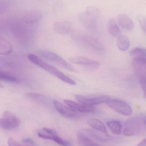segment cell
Wrapping results in <instances>:
<instances>
[{"label":"cell","instance_id":"1","mask_svg":"<svg viewBox=\"0 0 146 146\" xmlns=\"http://www.w3.org/2000/svg\"><path fill=\"white\" fill-rule=\"evenodd\" d=\"M28 59L32 63L43 69L47 72L51 74L62 81L72 86L76 84V82L73 79L66 75L62 72L59 71L57 68L45 62L36 55L32 54H29Z\"/></svg>","mask_w":146,"mask_h":146},{"label":"cell","instance_id":"2","mask_svg":"<svg viewBox=\"0 0 146 146\" xmlns=\"http://www.w3.org/2000/svg\"><path fill=\"white\" fill-rule=\"evenodd\" d=\"M145 128L144 117H132L125 123L123 134L127 136L139 135L143 133Z\"/></svg>","mask_w":146,"mask_h":146},{"label":"cell","instance_id":"3","mask_svg":"<svg viewBox=\"0 0 146 146\" xmlns=\"http://www.w3.org/2000/svg\"><path fill=\"white\" fill-rule=\"evenodd\" d=\"M38 53L41 57L46 60L55 63L70 72H74L73 67L56 53L43 50H39Z\"/></svg>","mask_w":146,"mask_h":146},{"label":"cell","instance_id":"4","mask_svg":"<svg viewBox=\"0 0 146 146\" xmlns=\"http://www.w3.org/2000/svg\"><path fill=\"white\" fill-rule=\"evenodd\" d=\"M20 121L18 117L9 111L3 112L0 119V126L6 130H12L19 127Z\"/></svg>","mask_w":146,"mask_h":146},{"label":"cell","instance_id":"5","mask_svg":"<svg viewBox=\"0 0 146 146\" xmlns=\"http://www.w3.org/2000/svg\"><path fill=\"white\" fill-rule=\"evenodd\" d=\"M106 104L113 110L123 115L129 116L132 114L133 111L130 106L122 100H110Z\"/></svg>","mask_w":146,"mask_h":146},{"label":"cell","instance_id":"6","mask_svg":"<svg viewBox=\"0 0 146 146\" xmlns=\"http://www.w3.org/2000/svg\"><path fill=\"white\" fill-rule=\"evenodd\" d=\"M75 97L79 103L91 106H94L103 103L106 104L110 100V98L109 96L105 95L89 97L81 94H76Z\"/></svg>","mask_w":146,"mask_h":146},{"label":"cell","instance_id":"7","mask_svg":"<svg viewBox=\"0 0 146 146\" xmlns=\"http://www.w3.org/2000/svg\"><path fill=\"white\" fill-rule=\"evenodd\" d=\"M53 105L55 109L63 116L71 119H77L79 118L78 112L72 110L67 105V106L64 105L58 100H54Z\"/></svg>","mask_w":146,"mask_h":146},{"label":"cell","instance_id":"8","mask_svg":"<svg viewBox=\"0 0 146 146\" xmlns=\"http://www.w3.org/2000/svg\"><path fill=\"white\" fill-rule=\"evenodd\" d=\"M98 14V10L94 7H89L78 16L79 21L85 25L92 24Z\"/></svg>","mask_w":146,"mask_h":146},{"label":"cell","instance_id":"9","mask_svg":"<svg viewBox=\"0 0 146 146\" xmlns=\"http://www.w3.org/2000/svg\"><path fill=\"white\" fill-rule=\"evenodd\" d=\"M64 102L66 105L77 112L89 113V112H93L95 111L94 106L87 105L80 103H76L74 101L69 100H65Z\"/></svg>","mask_w":146,"mask_h":146},{"label":"cell","instance_id":"10","mask_svg":"<svg viewBox=\"0 0 146 146\" xmlns=\"http://www.w3.org/2000/svg\"><path fill=\"white\" fill-rule=\"evenodd\" d=\"M69 61L73 64L81 65L92 68H96L99 66V63L97 61L81 56L71 57Z\"/></svg>","mask_w":146,"mask_h":146},{"label":"cell","instance_id":"11","mask_svg":"<svg viewBox=\"0 0 146 146\" xmlns=\"http://www.w3.org/2000/svg\"><path fill=\"white\" fill-rule=\"evenodd\" d=\"M72 24L69 21H59L54 23L53 28L56 33L61 35L67 34L71 30Z\"/></svg>","mask_w":146,"mask_h":146},{"label":"cell","instance_id":"12","mask_svg":"<svg viewBox=\"0 0 146 146\" xmlns=\"http://www.w3.org/2000/svg\"><path fill=\"white\" fill-rule=\"evenodd\" d=\"M118 23L124 31H129L133 29L134 24L131 18L127 15L121 14L118 15Z\"/></svg>","mask_w":146,"mask_h":146},{"label":"cell","instance_id":"13","mask_svg":"<svg viewBox=\"0 0 146 146\" xmlns=\"http://www.w3.org/2000/svg\"><path fill=\"white\" fill-rule=\"evenodd\" d=\"M82 40H84L85 43L94 49L99 51L103 50V45L94 37L89 35H82Z\"/></svg>","mask_w":146,"mask_h":146},{"label":"cell","instance_id":"14","mask_svg":"<svg viewBox=\"0 0 146 146\" xmlns=\"http://www.w3.org/2000/svg\"><path fill=\"white\" fill-rule=\"evenodd\" d=\"M133 66L135 71L140 78L146 76V60L133 59Z\"/></svg>","mask_w":146,"mask_h":146},{"label":"cell","instance_id":"15","mask_svg":"<svg viewBox=\"0 0 146 146\" xmlns=\"http://www.w3.org/2000/svg\"><path fill=\"white\" fill-rule=\"evenodd\" d=\"M87 123L93 129L97 131H99L101 133H103L105 135L109 137L106 127L105 126L104 124L100 120L94 118L90 119L87 121Z\"/></svg>","mask_w":146,"mask_h":146},{"label":"cell","instance_id":"16","mask_svg":"<svg viewBox=\"0 0 146 146\" xmlns=\"http://www.w3.org/2000/svg\"><path fill=\"white\" fill-rule=\"evenodd\" d=\"M81 131L87 136L100 142H106L109 140V138H107L109 137V136H105L92 129H83Z\"/></svg>","mask_w":146,"mask_h":146},{"label":"cell","instance_id":"17","mask_svg":"<svg viewBox=\"0 0 146 146\" xmlns=\"http://www.w3.org/2000/svg\"><path fill=\"white\" fill-rule=\"evenodd\" d=\"M107 29L109 34L115 37H119L121 35V31L116 21L111 19L107 25Z\"/></svg>","mask_w":146,"mask_h":146},{"label":"cell","instance_id":"18","mask_svg":"<svg viewBox=\"0 0 146 146\" xmlns=\"http://www.w3.org/2000/svg\"><path fill=\"white\" fill-rule=\"evenodd\" d=\"M77 139L80 146H102L92 141L81 131L77 134Z\"/></svg>","mask_w":146,"mask_h":146},{"label":"cell","instance_id":"19","mask_svg":"<svg viewBox=\"0 0 146 146\" xmlns=\"http://www.w3.org/2000/svg\"><path fill=\"white\" fill-rule=\"evenodd\" d=\"M13 51V48L9 42L2 37H0V54L7 55L11 54Z\"/></svg>","mask_w":146,"mask_h":146},{"label":"cell","instance_id":"20","mask_svg":"<svg viewBox=\"0 0 146 146\" xmlns=\"http://www.w3.org/2000/svg\"><path fill=\"white\" fill-rule=\"evenodd\" d=\"M117 45L118 49L122 51H125L128 49L130 42L128 38L125 35L119 36L117 38Z\"/></svg>","mask_w":146,"mask_h":146},{"label":"cell","instance_id":"21","mask_svg":"<svg viewBox=\"0 0 146 146\" xmlns=\"http://www.w3.org/2000/svg\"><path fill=\"white\" fill-rule=\"evenodd\" d=\"M107 124L113 133L117 135H120L121 134L122 126L119 121L115 120L109 121L107 123Z\"/></svg>","mask_w":146,"mask_h":146},{"label":"cell","instance_id":"22","mask_svg":"<svg viewBox=\"0 0 146 146\" xmlns=\"http://www.w3.org/2000/svg\"><path fill=\"white\" fill-rule=\"evenodd\" d=\"M130 56L133 59L146 60V49L142 48H136L130 51Z\"/></svg>","mask_w":146,"mask_h":146},{"label":"cell","instance_id":"23","mask_svg":"<svg viewBox=\"0 0 146 146\" xmlns=\"http://www.w3.org/2000/svg\"><path fill=\"white\" fill-rule=\"evenodd\" d=\"M26 97L34 102L41 104H45L48 100L47 98L43 94L35 93H27L26 94Z\"/></svg>","mask_w":146,"mask_h":146},{"label":"cell","instance_id":"24","mask_svg":"<svg viewBox=\"0 0 146 146\" xmlns=\"http://www.w3.org/2000/svg\"><path fill=\"white\" fill-rule=\"evenodd\" d=\"M0 80L6 82H17L19 81V79L10 73L7 72L0 71Z\"/></svg>","mask_w":146,"mask_h":146},{"label":"cell","instance_id":"25","mask_svg":"<svg viewBox=\"0 0 146 146\" xmlns=\"http://www.w3.org/2000/svg\"><path fill=\"white\" fill-rule=\"evenodd\" d=\"M53 140L56 142L58 145H60L63 146H70L71 145V144L70 142L61 139L57 135H56L54 137Z\"/></svg>","mask_w":146,"mask_h":146},{"label":"cell","instance_id":"26","mask_svg":"<svg viewBox=\"0 0 146 146\" xmlns=\"http://www.w3.org/2000/svg\"><path fill=\"white\" fill-rule=\"evenodd\" d=\"M137 18L141 27L146 33V16L139 15Z\"/></svg>","mask_w":146,"mask_h":146},{"label":"cell","instance_id":"27","mask_svg":"<svg viewBox=\"0 0 146 146\" xmlns=\"http://www.w3.org/2000/svg\"><path fill=\"white\" fill-rule=\"evenodd\" d=\"M7 143L8 145L9 146H33L31 145H27V144H25V143H24L25 145L19 144V142L15 141L13 138H9L8 140Z\"/></svg>","mask_w":146,"mask_h":146},{"label":"cell","instance_id":"28","mask_svg":"<svg viewBox=\"0 0 146 146\" xmlns=\"http://www.w3.org/2000/svg\"><path fill=\"white\" fill-rule=\"evenodd\" d=\"M141 85L144 92V96L146 99V76L141 77L140 80Z\"/></svg>","mask_w":146,"mask_h":146},{"label":"cell","instance_id":"29","mask_svg":"<svg viewBox=\"0 0 146 146\" xmlns=\"http://www.w3.org/2000/svg\"><path fill=\"white\" fill-rule=\"evenodd\" d=\"M136 146H146V139L142 140Z\"/></svg>","mask_w":146,"mask_h":146},{"label":"cell","instance_id":"30","mask_svg":"<svg viewBox=\"0 0 146 146\" xmlns=\"http://www.w3.org/2000/svg\"><path fill=\"white\" fill-rule=\"evenodd\" d=\"M144 123H145V125L146 127V115L144 117Z\"/></svg>","mask_w":146,"mask_h":146}]
</instances>
